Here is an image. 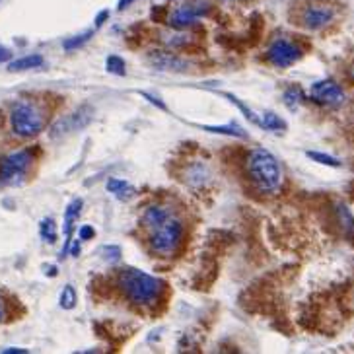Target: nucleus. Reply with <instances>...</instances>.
<instances>
[{
    "label": "nucleus",
    "mask_w": 354,
    "mask_h": 354,
    "mask_svg": "<svg viewBox=\"0 0 354 354\" xmlns=\"http://www.w3.org/2000/svg\"><path fill=\"white\" fill-rule=\"evenodd\" d=\"M119 288L123 292L128 302L137 303V305H148L154 303L160 294L164 290V280L158 277H152L148 273L135 269V267H126L119 273Z\"/></svg>",
    "instance_id": "obj_1"
},
{
    "label": "nucleus",
    "mask_w": 354,
    "mask_h": 354,
    "mask_svg": "<svg viewBox=\"0 0 354 354\" xmlns=\"http://www.w3.org/2000/svg\"><path fill=\"white\" fill-rule=\"evenodd\" d=\"M245 172L255 185V189L261 193H275L282 185V167L278 160L265 148H255L245 158Z\"/></svg>",
    "instance_id": "obj_2"
},
{
    "label": "nucleus",
    "mask_w": 354,
    "mask_h": 354,
    "mask_svg": "<svg viewBox=\"0 0 354 354\" xmlns=\"http://www.w3.org/2000/svg\"><path fill=\"white\" fill-rule=\"evenodd\" d=\"M36 162V150L24 148V150L12 152L0 160V185L4 187H18L25 181L31 165Z\"/></svg>",
    "instance_id": "obj_3"
},
{
    "label": "nucleus",
    "mask_w": 354,
    "mask_h": 354,
    "mask_svg": "<svg viewBox=\"0 0 354 354\" xmlns=\"http://www.w3.org/2000/svg\"><path fill=\"white\" fill-rule=\"evenodd\" d=\"M10 125L14 135L22 139H31L43 131L45 117L38 109V105L29 101H18L10 111Z\"/></svg>",
    "instance_id": "obj_4"
},
{
    "label": "nucleus",
    "mask_w": 354,
    "mask_h": 354,
    "mask_svg": "<svg viewBox=\"0 0 354 354\" xmlns=\"http://www.w3.org/2000/svg\"><path fill=\"white\" fill-rule=\"evenodd\" d=\"M183 238V224L177 218H167L162 226H158L150 236V249L156 255H172Z\"/></svg>",
    "instance_id": "obj_5"
},
{
    "label": "nucleus",
    "mask_w": 354,
    "mask_h": 354,
    "mask_svg": "<svg viewBox=\"0 0 354 354\" xmlns=\"http://www.w3.org/2000/svg\"><path fill=\"white\" fill-rule=\"evenodd\" d=\"M335 14H337V10H335V6L331 2H327V0H314V2L303 6L302 14H300V24L305 29L317 31V29L327 27L335 20Z\"/></svg>",
    "instance_id": "obj_6"
},
{
    "label": "nucleus",
    "mask_w": 354,
    "mask_h": 354,
    "mask_svg": "<svg viewBox=\"0 0 354 354\" xmlns=\"http://www.w3.org/2000/svg\"><path fill=\"white\" fill-rule=\"evenodd\" d=\"M94 119V107L92 105H80L76 111L66 115L63 119H59L55 125L51 126V139H61L68 133L82 131L84 126H88Z\"/></svg>",
    "instance_id": "obj_7"
},
{
    "label": "nucleus",
    "mask_w": 354,
    "mask_h": 354,
    "mask_svg": "<svg viewBox=\"0 0 354 354\" xmlns=\"http://www.w3.org/2000/svg\"><path fill=\"white\" fill-rule=\"evenodd\" d=\"M302 47L296 45L290 39H277L271 43V47L267 51V59L278 68H288L292 64H296L302 59Z\"/></svg>",
    "instance_id": "obj_8"
},
{
    "label": "nucleus",
    "mask_w": 354,
    "mask_h": 354,
    "mask_svg": "<svg viewBox=\"0 0 354 354\" xmlns=\"http://www.w3.org/2000/svg\"><path fill=\"white\" fill-rule=\"evenodd\" d=\"M310 98L316 103L327 105V107H341L344 100H346L344 90L335 80H331V78L316 82L312 86V90H310Z\"/></svg>",
    "instance_id": "obj_9"
},
{
    "label": "nucleus",
    "mask_w": 354,
    "mask_h": 354,
    "mask_svg": "<svg viewBox=\"0 0 354 354\" xmlns=\"http://www.w3.org/2000/svg\"><path fill=\"white\" fill-rule=\"evenodd\" d=\"M208 12V6L206 4H201V2H191V4H183L176 8L172 16L167 18V24L176 29H185L189 27L195 22H199L204 14Z\"/></svg>",
    "instance_id": "obj_10"
},
{
    "label": "nucleus",
    "mask_w": 354,
    "mask_h": 354,
    "mask_svg": "<svg viewBox=\"0 0 354 354\" xmlns=\"http://www.w3.org/2000/svg\"><path fill=\"white\" fill-rule=\"evenodd\" d=\"M150 63L158 68V70H174V72H183L189 68V63L181 57H177L174 53H162V51H156L152 53Z\"/></svg>",
    "instance_id": "obj_11"
},
{
    "label": "nucleus",
    "mask_w": 354,
    "mask_h": 354,
    "mask_svg": "<svg viewBox=\"0 0 354 354\" xmlns=\"http://www.w3.org/2000/svg\"><path fill=\"white\" fill-rule=\"evenodd\" d=\"M82 206H84L82 199H74V201L66 206V213H64V226H63L64 236H66V243H64L63 255H61V257H66V253H68V247H70V236H72V230H74V220L78 218V215L82 213Z\"/></svg>",
    "instance_id": "obj_12"
},
{
    "label": "nucleus",
    "mask_w": 354,
    "mask_h": 354,
    "mask_svg": "<svg viewBox=\"0 0 354 354\" xmlns=\"http://www.w3.org/2000/svg\"><path fill=\"white\" fill-rule=\"evenodd\" d=\"M167 218H172V213H169L167 206L152 204V206H148V208L144 210V215H142V224L146 228H150V230H156L158 226H162Z\"/></svg>",
    "instance_id": "obj_13"
},
{
    "label": "nucleus",
    "mask_w": 354,
    "mask_h": 354,
    "mask_svg": "<svg viewBox=\"0 0 354 354\" xmlns=\"http://www.w3.org/2000/svg\"><path fill=\"white\" fill-rule=\"evenodd\" d=\"M105 187H107V191L113 195L115 199H119V201L123 202L131 201L135 197V193H137V189L131 183H126L125 179H119V177H111Z\"/></svg>",
    "instance_id": "obj_14"
},
{
    "label": "nucleus",
    "mask_w": 354,
    "mask_h": 354,
    "mask_svg": "<svg viewBox=\"0 0 354 354\" xmlns=\"http://www.w3.org/2000/svg\"><path fill=\"white\" fill-rule=\"evenodd\" d=\"M43 64V57L41 55H25L22 59H16L8 63V70L10 72H22V70H31V68H39Z\"/></svg>",
    "instance_id": "obj_15"
},
{
    "label": "nucleus",
    "mask_w": 354,
    "mask_h": 354,
    "mask_svg": "<svg viewBox=\"0 0 354 354\" xmlns=\"http://www.w3.org/2000/svg\"><path fill=\"white\" fill-rule=\"evenodd\" d=\"M206 133H216V135H226V137H236V139H247V133L238 125H199Z\"/></svg>",
    "instance_id": "obj_16"
},
{
    "label": "nucleus",
    "mask_w": 354,
    "mask_h": 354,
    "mask_svg": "<svg viewBox=\"0 0 354 354\" xmlns=\"http://www.w3.org/2000/svg\"><path fill=\"white\" fill-rule=\"evenodd\" d=\"M259 126H263L265 131H273V133H282L286 131V121L280 117V115L273 113V111H267L259 117Z\"/></svg>",
    "instance_id": "obj_17"
},
{
    "label": "nucleus",
    "mask_w": 354,
    "mask_h": 354,
    "mask_svg": "<svg viewBox=\"0 0 354 354\" xmlns=\"http://www.w3.org/2000/svg\"><path fill=\"white\" fill-rule=\"evenodd\" d=\"M39 236H41V240L45 241V243H55L57 238H59V234H57V226H55V220L53 218H43L41 220V224H39Z\"/></svg>",
    "instance_id": "obj_18"
},
{
    "label": "nucleus",
    "mask_w": 354,
    "mask_h": 354,
    "mask_svg": "<svg viewBox=\"0 0 354 354\" xmlns=\"http://www.w3.org/2000/svg\"><path fill=\"white\" fill-rule=\"evenodd\" d=\"M222 96H224V98H226V100L230 101L232 105H236V107H238V109L241 111V115H243V117H245L247 121H251V123H255V125H259V117L253 113L251 107H249L247 103H243L240 98H236L234 94H228V92H226V94H222Z\"/></svg>",
    "instance_id": "obj_19"
},
{
    "label": "nucleus",
    "mask_w": 354,
    "mask_h": 354,
    "mask_svg": "<svg viewBox=\"0 0 354 354\" xmlns=\"http://www.w3.org/2000/svg\"><path fill=\"white\" fill-rule=\"evenodd\" d=\"M303 101V90L296 84H292L290 88H286L284 92V105L290 107V109H296L300 103Z\"/></svg>",
    "instance_id": "obj_20"
},
{
    "label": "nucleus",
    "mask_w": 354,
    "mask_h": 354,
    "mask_svg": "<svg viewBox=\"0 0 354 354\" xmlns=\"http://www.w3.org/2000/svg\"><path fill=\"white\" fill-rule=\"evenodd\" d=\"M308 158L310 160H314L317 164L321 165H327V167H341L342 162L339 158H335V156H329L325 152H316V150H310L308 152Z\"/></svg>",
    "instance_id": "obj_21"
},
{
    "label": "nucleus",
    "mask_w": 354,
    "mask_h": 354,
    "mask_svg": "<svg viewBox=\"0 0 354 354\" xmlns=\"http://www.w3.org/2000/svg\"><path fill=\"white\" fill-rule=\"evenodd\" d=\"M105 68H107V72H109V74H117V76L126 74V63L123 61V57H119V55H111V57H107V61H105Z\"/></svg>",
    "instance_id": "obj_22"
},
{
    "label": "nucleus",
    "mask_w": 354,
    "mask_h": 354,
    "mask_svg": "<svg viewBox=\"0 0 354 354\" xmlns=\"http://www.w3.org/2000/svg\"><path fill=\"white\" fill-rule=\"evenodd\" d=\"M92 36H94V31H92V29H88V31H84V33H80V36H74V38H68L63 43V49L64 51L80 49V47H84V45L88 43L90 39H92Z\"/></svg>",
    "instance_id": "obj_23"
},
{
    "label": "nucleus",
    "mask_w": 354,
    "mask_h": 354,
    "mask_svg": "<svg viewBox=\"0 0 354 354\" xmlns=\"http://www.w3.org/2000/svg\"><path fill=\"white\" fill-rule=\"evenodd\" d=\"M339 220H341V226L344 228V234L346 238H354V218L351 215V210L346 206H339Z\"/></svg>",
    "instance_id": "obj_24"
},
{
    "label": "nucleus",
    "mask_w": 354,
    "mask_h": 354,
    "mask_svg": "<svg viewBox=\"0 0 354 354\" xmlns=\"http://www.w3.org/2000/svg\"><path fill=\"white\" fill-rule=\"evenodd\" d=\"M206 177H208V174H206V167H204V165H193L189 169V174H187V179H189V183L193 187L204 183Z\"/></svg>",
    "instance_id": "obj_25"
},
{
    "label": "nucleus",
    "mask_w": 354,
    "mask_h": 354,
    "mask_svg": "<svg viewBox=\"0 0 354 354\" xmlns=\"http://www.w3.org/2000/svg\"><path fill=\"white\" fill-rule=\"evenodd\" d=\"M76 290H74V286H64L63 292H61V298H59V302H61V308L63 310H72L76 305Z\"/></svg>",
    "instance_id": "obj_26"
},
{
    "label": "nucleus",
    "mask_w": 354,
    "mask_h": 354,
    "mask_svg": "<svg viewBox=\"0 0 354 354\" xmlns=\"http://www.w3.org/2000/svg\"><path fill=\"white\" fill-rule=\"evenodd\" d=\"M139 94H140V96H142V98H144V100L148 101V103H152L154 107H158V109H162V111H165V113L169 111V109H167V105H165L164 101L160 100V98H156V96H152V94H148V92H139Z\"/></svg>",
    "instance_id": "obj_27"
},
{
    "label": "nucleus",
    "mask_w": 354,
    "mask_h": 354,
    "mask_svg": "<svg viewBox=\"0 0 354 354\" xmlns=\"http://www.w3.org/2000/svg\"><path fill=\"white\" fill-rule=\"evenodd\" d=\"M103 257L107 259V261H119V257H121V247H117V245H105L103 249Z\"/></svg>",
    "instance_id": "obj_28"
},
{
    "label": "nucleus",
    "mask_w": 354,
    "mask_h": 354,
    "mask_svg": "<svg viewBox=\"0 0 354 354\" xmlns=\"http://www.w3.org/2000/svg\"><path fill=\"white\" fill-rule=\"evenodd\" d=\"M94 236H96V230L90 226V224H84V226L80 228V240L82 241L94 240Z\"/></svg>",
    "instance_id": "obj_29"
},
{
    "label": "nucleus",
    "mask_w": 354,
    "mask_h": 354,
    "mask_svg": "<svg viewBox=\"0 0 354 354\" xmlns=\"http://www.w3.org/2000/svg\"><path fill=\"white\" fill-rule=\"evenodd\" d=\"M10 61H12V51L6 49L4 45H0V64L10 63Z\"/></svg>",
    "instance_id": "obj_30"
},
{
    "label": "nucleus",
    "mask_w": 354,
    "mask_h": 354,
    "mask_svg": "<svg viewBox=\"0 0 354 354\" xmlns=\"http://www.w3.org/2000/svg\"><path fill=\"white\" fill-rule=\"evenodd\" d=\"M107 18H109V10H101V12L96 16V25H98V27H100V25H103V24H105V20H107Z\"/></svg>",
    "instance_id": "obj_31"
},
{
    "label": "nucleus",
    "mask_w": 354,
    "mask_h": 354,
    "mask_svg": "<svg viewBox=\"0 0 354 354\" xmlns=\"http://www.w3.org/2000/svg\"><path fill=\"white\" fill-rule=\"evenodd\" d=\"M2 353H6V354H25L27 351H25V349H16V346H10V349H4Z\"/></svg>",
    "instance_id": "obj_32"
},
{
    "label": "nucleus",
    "mask_w": 354,
    "mask_h": 354,
    "mask_svg": "<svg viewBox=\"0 0 354 354\" xmlns=\"http://www.w3.org/2000/svg\"><path fill=\"white\" fill-rule=\"evenodd\" d=\"M6 319V305H4V298L0 296V321Z\"/></svg>",
    "instance_id": "obj_33"
},
{
    "label": "nucleus",
    "mask_w": 354,
    "mask_h": 354,
    "mask_svg": "<svg viewBox=\"0 0 354 354\" xmlns=\"http://www.w3.org/2000/svg\"><path fill=\"white\" fill-rule=\"evenodd\" d=\"M133 2H135V0H119V4H117V8H119V10H125L126 6H131Z\"/></svg>",
    "instance_id": "obj_34"
},
{
    "label": "nucleus",
    "mask_w": 354,
    "mask_h": 354,
    "mask_svg": "<svg viewBox=\"0 0 354 354\" xmlns=\"http://www.w3.org/2000/svg\"><path fill=\"white\" fill-rule=\"evenodd\" d=\"M45 269H47V271H45V275H47V277H55V275H57V267L45 265Z\"/></svg>",
    "instance_id": "obj_35"
},
{
    "label": "nucleus",
    "mask_w": 354,
    "mask_h": 354,
    "mask_svg": "<svg viewBox=\"0 0 354 354\" xmlns=\"http://www.w3.org/2000/svg\"><path fill=\"white\" fill-rule=\"evenodd\" d=\"M70 253H72V255H78V253H80V243H78V241H76L74 245H72V247H70Z\"/></svg>",
    "instance_id": "obj_36"
},
{
    "label": "nucleus",
    "mask_w": 354,
    "mask_h": 354,
    "mask_svg": "<svg viewBox=\"0 0 354 354\" xmlns=\"http://www.w3.org/2000/svg\"><path fill=\"white\" fill-rule=\"evenodd\" d=\"M351 78H353V80H354V66H353V68H351Z\"/></svg>",
    "instance_id": "obj_37"
}]
</instances>
